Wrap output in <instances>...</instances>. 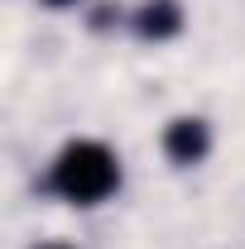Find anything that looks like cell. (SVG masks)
<instances>
[{
	"mask_svg": "<svg viewBox=\"0 0 245 249\" xmlns=\"http://www.w3.org/2000/svg\"><path fill=\"white\" fill-rule=\"evenodd\" d=\"M39 249H72V245H39Z\"/></svg>",
	"mask_w": 245,
	"mask_h": 249,
	"instance_id": "cell-5",
	"label": "cell"
},
{
	"mask_svg": "<svg viewBox=\"0 0 245 249\" xmlns=\"http://www.w3.org/2000/svg\"><path fill=\"white\" fill-rule=\"evenodd\" d=\"M43 5H48V10H72L77 0H43Z\"/></svg>",
	"mask_w": 245,
	"mask_h": 249,
	"instance_id": "cell-4",
	"label": "cell"
},
{
	"mask_svg": "<svg viewBox=\"0 0 245 249\" xmlns=\"http://www.w3.org/2000/svg\"><path fill=\"white\" fill-rule=\"evenodd\" d=\"M178 29H183L178 0H149V5L135 10V34H140L144 43H163V38H173Z\"/></svg>",
	"mask_w": 245,
	"mask_h": 249,
	"instance_id": "cell-3",
	"label": "cell"
},
{
	"mask_svg": "<svg viewBox=\"0 0 245 249\" xmlns=\"http://www.w3.org/2000/svg\"><path fill=\"white\" fill-rule=\"evenodd\" d=\"M48 187L72 206H96L121 187V158L111 154L101 139H72L62 144V154L53 158Z\"/></svg>",
	"mask_w": 245,
	"mask_h": 249,
	"instance_id": "cell-1",
	"label": "cell"
},
{
	"mask_svg": "<svg viewBox=\"0 0 245 249\" xmlns=\"http://www.w3.org/2000/svg\"><path fill=\"white\" fill-rule=\"evenodd\" d=\"M207 149H212V129H207V120H197V115H178V120L163 129V154L173 158L178 168L202 163Z\"/></svg>",
	"mask_w": 245,
	"mask_h": 249,
	"instance_id": "cell-2",
	"label": "cell"
}]
</instances>
